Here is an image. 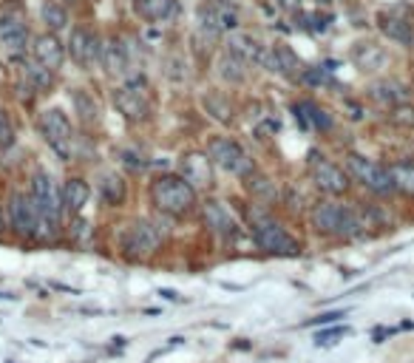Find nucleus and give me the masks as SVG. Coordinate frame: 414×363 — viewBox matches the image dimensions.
I'll use <instances>...</instances> for the list:
<instances>
[{
    "mask_svg": "<svg viewBox=\"0 0 414 363\" xmlns=\"http://www.w3.org/2000/svg\"><path fill=\"white\" fill-rule=\"evenodd\" d=\"M295 119L307 128V125H315V128H329L332 125V119L326 117V111L321 108V105H315V103H298L295 105Z\"/></svg>",
    "mask_w": 414,
    "mask_h": 363,
    "instance_id": "obj_26",
    "label": "nucleus"
},
{
    "mask_svg": "<svg viewBox=\"0 0 414 363\" xmlns=\"http://www.w3.org/2000/svg\"><path fill=\"white\" fill-rule=\"evenodd\" d=\"M162 242V230L151 222H133L128 225V230L122 233V250L133 258H145L151 256Z\"/></svg>",
    "mask_w": 414,
    "mask_h": 363,
    "instance_id": "obj_9",
    "label": "nucleus"
},
{
    "mask_svg": "<svg viewBox=\"0 0 414 363\" xmlns=\"http://www.w3.org/2000/svg\"><path fill=\"white\" fill-rule=\"evenodd\" d=\"M102 68L108 74H119V77L131 74V57H128V46H122V40L111 37L102 46Z\"/></svg>",
    "mask_w": 414,
    "mask_h": 363,
    "instance_id": "obj_17",
    "label": "nucleus"
},
{
    "mask_svg": "<svg viewBox=\"0 0 414 363\" xmlns=\"http://www.w3.org/2000/svg\"><path fill=\"white\" fill-rule=\"evenodd\" d=\"M68 54H72V60L77 65L91 68L94 62H102V43L88 29L77 26V29H72V37H68Z\"/></svg>",
    "mask_w": 414,
    "mask_h": 363,
    "instance_id": "obj_11",
    "label": "nucleus"
},
{
    "mask_svg": "<svg viewBox=\"0 0 414 363\" xmlns=\"http://www.w3.org/2000/svg\"><path fill=\"white\" fill-rule=\"evenodd\" d=\"M43 136L51 145V151L62 159H72L74 151V133H72V122L60 108H48L43 114Z\"/></svg>",
    "mask_w": 414,
    "mask_h": 363,
    "instance_id": "obj_6",
    "label": "nucleus"
},
{
    "mask_svg": "<svg viewBox=\"0 0 414 363\" xmlns=\"http://www.w3.org/2000/svg\"><path fill=\"white\" fill-rule=\"evenodd\" d=\"M100 193L108 204H119L125 199V182L116 176V173H102L100 179Z\"/></svg>",
    "mask_w": 414,
    "mask_h": 363,
    "instance_id": "obj_29",
    "label": "nucleus"
},
{
    "mask_svg": "<svg viewBox=\"0 0 414 363\" xmlns=\"http://www.w3.org/2000/svg\"><path fill=\"white\" fill-rule=\"evenodd\" d=\"M347 165H349V173L363 185V187H369L372 193H392L397 185H394V179H392V171L389 168H383V165H378V162H372V159H366V157H358V154H352L349 159H347Z\"/></svg>",
    "mask_w": 414,
    "mask_h": 363,
    "instance_id": "obj_7",
    "label": "nucleus"
},
{
    "mask_svg": "<svg viewBox=\"0 0 414 363\" xmlns=\"http://www.w3.org/2000/svg\"><path fill=\"white\" fill-rule=\"evenodd\" d=\"M225 51L236 54L239 60H244V62L250 65V62H258V60H261L264 46H261L255 37L244 34V32H230V34H227V48H225Z\"/></svg>",
    "mask_w": 414,
    "mask_h": 363,
    "instance_id": "obj_20",
    "label": "nucleus"
},
{
    "mask_svg": "<svg viewBox=\"0 0 414 363\" xmlns=\"http://www.w3.org/2000/svg\"><path fill=\"white\" fill-rule=\"evenodd\" d=\"M114 103H116L119 114H122L128 122H142V119H148V114H151V103H148V94H145L140 77H131V80L114 94Z\"/></svg>",
    "mask_w": 414,
    "mask_h": 363,
    "instance_id": "obj_8",
    "label": "nucleus"
},
{
    "mask_svg": "<svg viewBox=\"0 0 414 363\" xmlns=\"http://www.w3.org/2000/svg\"><path fill=\"white\" fill-rule=\"evenodd\" d=\"M26 77H29L37 88H48V86H51V77H54V71H48V68L40 65L37 60H32V62H26Z\"/></svg>",
    "mask_w": 414,
    "mask_h": 363,
    "instance_id": "obj_34",
    "label": "nucleus"
},
{
    "mask_svg": "<svg viewBox=\"0 0 414 363\" xmlns=\"http://www.w3.org/2000/svg\"><path fill=\"white\" fill-rule=\"evenodd\" d=\"M369 97H372V103H378L380 108L392 111V108L408 103V88H406L403 83H397V80H378V83L369 86Z\"/></svg>",
    "mask_w": 414,
    "mask_h": 363,
    "instance_id": "obj_15",
    "label": "nucleus"
},
{
    "mask_svg": "<svg viewBox=\"0 0 414 363\" xmlns=\"http://www.w3.org/2000/svg\"><path fill=\"white\" fill-rule=\"evenodd\" d=\"M338 318H343V312H326V315H318L312 324H332V321H338Z\"/></svg>",
    "mask_w": 414,
    "mask_h": 363,
    "instance_id": "obj_39",
    "label": "nucleus"
},
{
    "mask_svg": "<svg viewBox=\"0 0 414 363\" xmlns=\"http://www.w3.org/2000/svg\"><path fill=\"white\" fill-rule=\"evenodd\" d=\"M352 62L363 74H375V71H380L386 65V51L375 40H358L352 46Z\"/></svg>",
    "mask_w": 414,
    "mask_h": 363,
    "instance_id": "obj_14",
    "label": "nucleus"
},
{
    "mask_svg": "<svg viewBox=\"0 0 414 363\" xmlns=\"http://www.w3.org/2000/svg\"><path fill=\"white\" fill-rule=\"evenodd\" d=\"M301 77L304 83H312V86H329V74H326V68H304L301 71Z\"/></svg>",
    "mask_w": 414,
    "mask_h": 363,
    "instance_id": "obj_37",
    "label": "nucleus"
},
{
    "mask_svg": "<svg viewBox=\"0 0 414 363\" xmlns=\"http://www.w3.org/2000/svg\"><path fill=\"white\" fill-rule=\"evenodd\" d=\"M389 171H392V179L400 190L414 193V162H394Z\"/></svg>",
    "mask_w": 414,
    "mask_h": 363,
    "instance_id": "obj_32",
    "label": "nucleus"
},
{
    "mask_svg": "<svg viewBox=\"0 0 414 363\" xmlns=\"http://www.w3.org/2000/svg\"><path fill=\"white\" fill-rule=\"evenodd\" d=\"M312 227L323 236H358L363 222L358 219V213L347 204H335V202H321L309 213Z\"/></svg>",
    "mask_w": 414,
    "mask_h": 363,
    "instance_id": "obj_1",
    "label": "nucleus"
},
{
    "mask_svg": "<svg viewBox=\"0 0 414 363\" xmlns=\"http://www.w3.org/2000/svg\"><path fill=\"white\" fill-rule=\"evenodd\" d=\"M318 4H329V0H318Z\"/></svg>",
    "mask_w": 414,
    "mask_h": 363,
    "instance_id": "obj_43",
    "label": "nucleus"
},
{
    "mask_svg": "<svg viewBox=\"0 0 414 363\" xmlns=\"http://www.w3.org/2000/svg\"><path fill=\"white\" fill-rule=\"evenodd\" d=\"M216 68H219V77L227 80V83H244V77H247V62L239 60V57L230 54V51H225V54L216 60Z\"/></svg>",
    "mask_w": 414,
    "mask_h": 363,
    "instance_id": "obj_25",
    "label": "nucleus"
},
{
    "mask_svg": "<svg viewBox=\"0 0 414 363\" xmlns=\"http://www.w3.org/2000/svg\"><path fill=\"white\" fill-rule=\"evenodd\" d=\"M258 65H264L267 71H279V74H284V77H298L301 74V60L295 57V51L290 46L264 48Z\"/></svg>",
    "mask_w": 414,
    "mask_h": 363,
    "instance_id": "obj_13",
    "label": "nucleus"
},
{
    "mask_svg": "<svg viewBox=\"0 0 414 363\" xmlns=\"http://www.w3.org/2000/svg\"><path fill=\"white\" fill-rule=\"evenodd\" d=\"M207 157H211V162L216 168H222V171H227L233 176H250L255 171L247 151L236 139H227V136H219V139H213L211 145H207Z\"/></svg>",
    "mask_w": 414,
    "mask_h": 363,
    "instance_id": "obj_4",
    "label": "nucleus"
},
{
    "mask_svg": "<svg viewBox=\"0 0 414 363\" xmlns=\"http://www.w3.org/2000/svg\"><path fill=\"white\" fill-rule=\"evenodd\" d=\"M32 199L40 210V227H46L48 236L57 233L60 225V213H62V199L54 187V179L46 171H34L32 176Z\"/></svg>",
    "mask_w": 414,
    "mask_h": 363,
    "instance_id": "obj_3",
    "label": "nucleus"
},
{
    "mask_svg": "<svg viewBox=\"0 0 414 363\" xmlns=\"http://www.w3.org/2000/svg\"><path fill=\"white\" fill-rule=\"evenodd\" d=\"M182 176L190 185H211V159L201 154H190L182 159Z\"/></svg>",
    "mask_w": 414,
    "mask_h": 363,
    "instance_id": "obj_23",
    "label": "nucleus"
},
{
    "mask_svg": "<svg viewBox=\"0 0 414 363\" xmlns=\"http://www.w3.org/2000/svg\"><path fill=\"white\" fill-rule=\"evenodd\" d=\"M72 100H74V111H77V117H80L86 125H91V122L100 119V105H97V100H94L86 88H77V91L72 94Z\"/></svg>",
    "mask_w": 414,
    "mask_h": 363,
    "instance_id": "obj_27",
    "label": "nucleus"
},
{
    "mask_svg": "<svg viewBox=\"0 0 414 363\" xmlns=\"http://www.w3.org/2000/svg\"><path fill=\"white\" fill-rule=\"evenodd\" d=\"M201 213H204L207 227H211L213 233H219V236H236L239 225H236V219L230 216V210H227V207H222L219 202H207Z\"/></svg>",
    "mask_w": 414,
    "mask_h": 363,
    "instance_id": "obj_21",
    "label": "nucleus"
},
{
    "mask_svg": "<svg viewBox=\"0 0 414 363\" xmlns=\"http://www.w3.org/2000/svg\"><path fill=\"white\" fill-rule=\"evenodd\" d=\"M159 296H162L165 301H179V296L173 293V289H159Z\"/></svg>",
    "mask_w": 414,
    "mask_h": 363,
    "instance_id": "obj_41",
    "label": "nucleus"
},
{
    "mask_svg": "<svg viewBox=\"0 0 414 363\" xmlns=\"http://www.w3.org/2000/svg\"><path fill=\"white\" fill-rule=\"evenodd\" d=\"M211 12H213V18H216V23H219L222 32H236L239 29V12L227 4V0H213Z\"/></svg>",
    "mask_w": 414,
    "mask_h": 363,
    "instance_id": "obj_28",
    "label": "nucleus"
},
{
    "mask_svg": "<svg viewBox=\"0 0 414 363\" xmlns=\"http://www.w3.org/2000/svg\"><path fill=\"white\" fill-rule=\"evenodd\" d=\"M26 40H29V26L20 15H15V12L0 15V43L9 48H23Z\"/></svg>",
    "mask_w": 414,
    "mask_h": 363,
    "instance_id": "obj_19",
    "label": "nucleus"
},
{
    "mask_svg": "<svg viewBox=\"0 0 414 363\" xmlns=\"http://www.w3.org/2000/svg\"><path fill=\"white\" fill-rule=\"evenodd\" d=\"M343 332H347V329H332V332H318V338H315V343L321 346H329V343H335V338H340Z\"/></svg>",
    "mask_w": 414,
    "mask_h": 363,
    "instance_id": "obj_38",
    "label": "nucleus"
},
{
    "mask_svg": "<svg viewBox=\"0 0 414 363\" xmlns=\"http://www.w3.org/2000/svg\"><path fill=\"white\" fill-rule=\"evenodd\" d=\"M6 233V213H4V204H0V236Z\"/></svg>",
    "mask_w": 414,
    "mask_h": 363,
    "instance_id": "obj_42",
    "label": "nucleus"
},
{
    "mask_svg": "<svg viewBox=\"0 0 414 363\" xmlns=\"http://www.w3.org/2000/svg\"><path fill=\"white\" fill-rule=\"evenodd\" d=\"M9 222H12L18 236H26V239L37 236V230H40V210H37L32 196H26V193H15L12 196V202H9Z\"/></svg>",
    "mask_w": 414,
    "mask_h": 363,
    "instance_id": "obj_10",
    "label": "nucleus"
},
{
    "mask_svg": "<svg viewBox=\"0 0 414 363\" xmlns=\"http://www.w3.org/2000/svg\"><path fill=\"white\" fill-rule=\"evenodd\" d=\"M40 15H43V23H46L51 32H60V29L68 23V15H65V9H62L60 4H54V0H46V4H43V9H40Z\"/></svg>",
    "mask_w": 414,
    "mask_h": 363,
    "instance_id": "obj_31",
    "label": "nucleus"
},
{
    "mask_svg": "<svg viewBox=\"0 0 414 363\" xmlns=\"http://www.w3.org/2000/svg\"><path fill=\"white\" fill-rule=\"evenodd\" d=\"M380 32H383L392 43H397V46H403V48H414V26H411L408 20L386 15V18H380Z\"/></svg>",
    "mask_w": 414,
    "mask_h": 363,
    "instance_id": "obj_22",
    "label": "nucleus"
},
{
    "mask_svg": "<svg viewBox=\"0 0 414 363\" xmlns=\"http://www.w3.org/2000/svg\"><path fill=\"white\" fill-rule=\"evenodd\" d=\"M15 145V128L6 117V111H0V151H9Z\"/></svg>",
    "mask_w": 414,
    "mask_h": 363,
    "instance_id": "obj_35",
    "label": "nucleus"
},
{
    "mask_svg": "<svg viewBox=\"0 0 414 363\" xmlns=\"http://www.w3.org/2000/svg\"><path fill=\"white\" fill-rule=\"evenodd\" d=\"M154 204L168 216H185L196 204V187L185 176H159L151 185Z\"/></svg>",
    "mask_w": 414,
    "mask_h": 363,
    "instance_id": "obj_2",
    "label": "nucleus"
},
{
    "mask_svg": "<svg viewBox=\"0 0 414 363\" xmlns=\"http://www.w3.org/2000/svg\"><path fill=\"white\" fill-rule=\"evenodd\" d=\"M88 196H91V187H88L83 179H68L60 199H62V207H65V210L80 213V210L88 204Z\"/></svg>",
    "mask_w": 414,
    "mask_h": 363,
    "instance_id": "obj_24",
    "label": "nucleus"
},
{
    "mask_svg": "<svg viewBox=\"0 0 414 363\" xmlns=\"http://www.w3.org/2000/svg\"><path fill=\"white\" fill-rule=\"evenodd\" d=\"M309 173H312V182H315L323 193L338 196V193H347V187H349V176L343 173L335 162H329V159H323V157H318V154H312Z\"/></svg>",
    "mask_w": 414,
    "mask_h": 363,
    "instance_id": "obj_12",
    "label": "nucleus"
},
{
    "mask_svg": "<svg viewBox=\"0 0 414 363\" xmlns=\"http://www.w3.org/2000/svg\"><path fill=\"white\" fill-rule=\"evenodd\" d=\"M247 185H250V193L253 196H258V199H264V202H272L275 196H279V187H275V182L272 179H267L264 173H250L247 176Z\"/></svg>",
    "mask_w": 414,
    "mask_h": 363,
    "instance_id": "obj_30",
    "label": "nucleus"
},
{
    "mask_svg": "<svg viewBox=\"0 0 414 363\" xmlns=\"http://www.w3.org/2000/svg\"><path fill=\"white\" fill-rule=\"evenodd\" d=\"M204 108H207V114H213L219 122H230V119H233L230 103H227L222 94H207V97H204Z\"/></svg>",
    "mask_w": 414,
    "mask_h": 363,
    "instance_id": "obj_33",
    "label": "nucleus"
},
{
    "mask_svg": "<svg viewBox=\"0 0 414 363\" xmlns=\"http://www.w3.org/2000/svg\"><path fill=\"white\" fill-rule=\"evenodd\" d=\"M253 236L258 242L261 250L267 253H275V256H298L301 253V244L279 225V222H272L267 219V216H261V219H255L253 225Z\"/></svg>",
    "mask_w": 414,
    "mask_h": 363,
    "instance_id": "obj_5",
    "label": "nucleus"
},
{
    "mask_svg": "<svg viewBox=\"0 0 414 363\" xmlns=\"http://www.w3.org/2000/svg\"><path fill=\"white\" fill-rule=\"evenodd\" d=\"M279 4H281V9H287V12H298L304 0H279Z\"/></svg>",
    "mask_w": 414,
    "mask_h": 363,
    "instance_id": "obj_40",
    "label": "nucleus"
},
{
    "mask_svg": "<svg viewBox=\"0 0 414 363\" xmlns=\"http://www.w3.org/2000/svg\"><path fill=\"white\" fill-rule=\"evenodd\" d=\"M392 122L394 125H400V128H414V108L411 105H397V108H392Z\"/></svg>",
    "mask_w": 414,
    "mask_h": 363,
    "instance_id": "obj_36",
    "label": "nucleus"
},
{
    "mask_svg": "<svg viewBox=\"0 0 414 363\" xmlns=\"http://www.w3.org/2000/svg\"><path fill=\"white\" fill-rule=\"evenodd\" d=\"M133 12L148 23H168L179 15V0H133Z\"/></svg>",
    "mask_w": 414,
    "mask_h": 363,
    "instance_id": "obj_16",
    "label": "nucleus"
},
{
    "mask_svg": "<svg viewBox=\"0 0 414 363\" xmlns=\"http://www.w3.org/2000/svg\"><path fill=\"white\" fill-rule=\"evenodd\" d=\"M34 60H37L40 65H46L48 71H57V68L62 65L65 48H62V43L57 40V34H40V37L34 40Z\"/></svg>",
    "mask_w": 414,
    "mask_h": 363,
    "instance_id": "obj_18",
    "label": "nucleus"
}]
</instances>
